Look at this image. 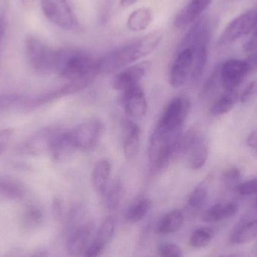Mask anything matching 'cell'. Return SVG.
Here are the masks:
<instances>
[{
    "mask_svg": "<svg viewBox=\"0 0 257 257\" xmlns=\"http://www.w3.org/2000/svg\"><path fill=\"white\" fill-rule=\"evenodd\" d=\"M163 36V30H154L142 39L102 56L97 60L98 74L114 73L139 59L147 57L155 51Z\"/></svg>",
    "mask_w": 257,
    "mask_h": 257,
    "instance_id": "cell-1",
    "label": "cell"
},
{
    "mask_svg": "<svg viewBox=\"0 0 257 257\" xmlns=\"http://www.w3.org/2000/svg\"><path fill=\"white\" fill-rule=\"evenodd\" d=\"M54 72L70 81L91 84L99 75L97 60L77 49L62 48L57 50Z\"/></svg>",
    "mask_w": 257,
    "mask_h": 257,
    "instance_id": "cell-2",
    "label": "cell"
},
{
    "mask_svg": "<svg viewBox=\"0 0 257 257\" xmlns=\"http://www.w3.org/2000/svg\"><path fill=\"white\" fill-rule=\"evenodd\" d=\"M24 46L27 62L36 73L48 75L54 72L57 50L33 35L26 37Z\"/></svg>",
    "mask_w": 257,
    "mask_h": 257,
    "instance_id": "cell-3",
    "label": "cell"
},
{
    "mask_svg": "<svg viewBox=\"0 0 257 257\" xmlns=\"http://www.w3.org/2000/svg\"><path fill=\"white\" fill-rule=\"evenodd\" d=\"M180 136L163 134L154 130L148 147V159L151 172L158 173L168 167L171 160H173L174 148Z\"/></svg>",
    "mask_w": 257,
    "mask_h": 257,
    "instance_id": "cell-4",
    "label": "cell"
},
{
    "mask_svg": "<svg viewBox=\"0 0 257 257\" xmlns=\"http://www.w3.org/2000/svg\"><path fill=\"white\" fill-rule=\"evenodd\" d=\"M191 108L190 99L185 96L174 98L163 111L155 130L166 134H182V128Z\"/></svg>",
    "mask_w": 257,
    "mask_h": 257,
    "instance_id": "cell-5",
    "label": "cell"
},
{
    "mask_svg": "<svg viewBox=\"0 0 257 257\" xmlns=\"http://www.w3.org/2000/svg\"><path fill=\"white\" fill-rule=\"evenodd\" d=\"M45 18L54 25L67 31H80L81 24L68 0H41Z\"/></svg>",
    "mask_w": 257,
    "mask_h": 257,
    "instance_id": "cell-6",
    "label": "cell"
},
{
    "mask_svg": "<svg viewBox=\"0 0 257 257\" xmlns=\"http://www.w3.org/2000/svg\"><path fill=\"white\" fill-rule=\"evenodd\" d=\"M103 130V123L100 119L91 117L69 130V134L77 150L87 151L96 145Z\"/></svg>",
    "mask_w": 257,
    "mask_h": 257,
    "instance_id": "cell-7",
    "label": "cell"
},
{
    "mask_svg": "<svg viewBox=\"0 0 257 257\" xmlns=\"http://www.w3.org/2000/svg\"><path fill=\"white\" fill-rule=\"evenodd\" d=\"M257 24V9H251L232 20L219 39V46H225L247 36L254 30Z\"/></svg>",
    "mask_w": 257,
    "mask_h": 257,
    "instance_id": "cell-8",
    "label": "cell"
},
{
    "mask_svg": "<svg viewBox=\"0 0 257 257\" xmlns=\"http://www.w3.org/2000/svg\"><path fill=\"white\" fill-rule=\"evenodd\" d=\"M63 128L59 126H51L41 128L23 143L21 149L29 155L39 156L51 153L59 136Z\"/></svg>",
    "mask_w": 257,
    "mask_h": 257,
    "instance_id": "cell-9",
    "label": "cell"
},
{
    "mask_svg": "<svg viewBox=\"0 0 257 257\" xmlns=\"http://www.w3.org/2000/svg\"><path fill=\"white\" fill-rule=\"evenodd\" d=\"M90 84L84 82V81H70L59 88L49 90V91L40 93V94L32 96V97H27V96L22 107L26 108H36V107L49 103V102H53V101L60 99L63 96L73 94V93L86 88Z\"/></svg>",
    "mask_w": 257,
    "mask_h": 257,
    "instance_id": "cell-10",
    "label": "cell"
},
{
    "mask_svg": "<svg viewBox=\"0 0 257 257\" xmlns=\"http://www.w3.org/2000/svg\"><path fill=\"white\" fill-rule=\"evenodd\" d=\"M220 73L225 91H230L236 90L250 72L244 60L232 59L220 65Z\"/></svg>",
    "mask_w": 257,
    "mask_h": 257,
    "instance_id": "cell-11",
    "label": "cell"
},
{
    "mask_svg": "<svg viewBox=\"0 0 257 257\" xmlns=\"http://www.w3.org/2000/svg\"><path fill=\"white\" fill-rule=\"evenodd\" d=\"M120 103L125 113L133 118L143 117L148 109L145 92L139 84L121 92Z\"/></svg>",
    "mask_w": 257,
    "mask_h": 257,
    "instance_id": "cell-12",
    "label": "cell"
},
{
    "mask_svg": "<svg viewBox=\"0 0 257 257\" xmlns=\"http://www.w3.org/2000/svg\"><path fill=\"white\" fill-rule=\"evenodd\" d=\"M151 67V62L143 61L123 69L113 79L111 83L113 89L122 92L130 87L139 85V82L145 78Z\"/></svg>",
    "mask_w": 257,
    "mask_h": 257,
    "instance_id": "cell-13",
    "label": "cell"
},
{
    "mask_svg": "<svg viewBox=\"0 0 257 257\" xmlns=\"http://www.w3.org/2000/svg\"><path fill=\"white\" fill-rule=\"evenodd\" d=\"M212 0H190L175 17L174 26L178 30L185 28L199 19Z\"/></svg>",
    "mask_w": 257,
    "mask_h": 257,
    "instance_id": "cell-14",
    "label": "cell"
},
{
    "mask_svg": "<svg viewBox=\"0 0 257 257\" xmlns=\"http://www.w3.org/2000/svg\"><path fill=\"white\" fill-rule=\"evenodd\" d=\"M92 222H86L80 225L72 232L67 241L68 255L70 257H79L84 253L88 244L89 240L93 232Z\"/></svg>",
    "mask_w": 257,
    "mask_h": 257,
    "instance_id": "cell-15",
    "label": "cell"
},
{
    "mask_svg": "<svg viewBox=\"0 0 257 257\" xmlns=\"http://www.w3.org/2000/svg\"><path fill=\"white\" fill-rule=\"evenodd\" d=\"M141 131L139 126L133 120L124 123L123 136V151L127 160L136 158L140 146Z\"/></svg>",
    "mask_w": 257,
    "mask_h": 257,
    "instance_id": "cell-16",
    "label": "cell"
},
{
    "mask_svg": "<svg viewBox=\"0 0 257 257\" xmlns=\"http://www.w3.org/2000/svg\"><path fill=\"white\" fill-rule=\"evenodd\" d=\"M76 151L77 148L71 139L69 130H63L51 150V157L55 163H66L73 157Z\"/></svg>",
    "mask_w": 257,
    "mask_h": 257,
    "instance_id": "cell-17",
    "label": "cell"
},
{
    "mask_svg": "<svg viewBox=\"0 0 257 257\" xmlns=\"http://www.w3.org/2000/svg\"><path fill=\"white\" fill-rule=\"evenodd\" d=\"M208 154H209V149H208V142L203 137L198 136L187 154L188 156L187 161L190 169L193 170H199L202 169L208 160Z\"/></svg>",
    "mask_w": 257,
    "mask_h": 257,
    "instance_id": "cell-18",
    "label": "cell"
},
{
    "mask_svg": "<svg viewBox=\"0 0 257 257\" xmlns=\"http://www.w3.org/2000/svg\"><path fill=\"white\" fill-rule=\"evenodd\" d=\"M238 211V205L235 202L216 204L204 213L202 220L206 223L222 221L233 217Z\"/></svg>",
    "mask_w": 257,
    "mask_h": 257,
    "instance_id": "cell-19",
    "label": "cell"
},
{
    "mask_svg": "<svg viewBox=\"0 0 257 257\" xmlns=\"http://www.w3.org/2000/svg\"><path fill=\"white\" fill-rule=\"evenodd\" d=\"M111 165L107 160L98 161L92 171V183L96 191L99 194H103L108 186Z\"/></svg>",
    "mask_w": 257,
    "mask_h": 257,
    "instance_id": "cell-20",
    "label": "cell"
},
{
    "mask_svg": "<svg viewBox=\"0 0 257 257\" xmlns=\"http://www.w3.org/2000/svg\"><path fill=\"white\" fill-rule=\"evenodd\" d=\"M25 194L24 184L16 178L0 177V201H14Z\"/></svg>",
    "mask_w": 257,
    "mask_h": 257,
    "instance_id": "cell-21",
    "label": "cell"
},
{
    "mask_svg": "<svg viewBox=\"0 0 257 257\" xmlns=\"http://www.w3.org/2000/svg\"><path fill=\"white\" fill-rule=\"evenodd\" d=\"M154 19V13L149 8L136 9L128 17L126 26L130 31L142 32L146 30Z\"/></svg>",
    "mask_w": 257,
    "mask_h": 257,
    "instance_id": "cell-22",
    "label": "cell"
},
{
    "mask_svg": "<svg viewBox=\"0 0 257 257\" xmlns=\"http://www.w3.org/2000/svg\"><path fill=\"white\" fill-rule=\"evenodd\" d=\"M239 99L237 90L225 91L211 105V114L215 117L226 114L235 107Z\"/></svg>",
    "mask_w": 257,
    "mask_h": 257,
    "instance_id": "cell-23",
    "label": "cell"
},
{
    "mask_svg": "<svg viewBox=\"0 0 257 257\" xmlns=\"http://www.w3.org/2000/svg\"><path fill=\"white\" fill-rule=\"evenodd\" d=\"M184 217L182 211L175 210L168 213L160 221L157 231L162 234H171L181 229L184 224Z\"/></svg>",
    "mask_w": 257,
    "mask_h": 257,
    "instance_id": "cell-24",
    "label": "cell"
},
{
    "mask_svg": "<svg viewBox=\"0 0 257 257\" xmlns=\"http://www.w3.org/2000/svg\"><path fill=\"white\" fill-rule=\"evenodd\" d=\"M257 238V220L248 222L237 229L231 237L234 244H244L251 242Z\"/></svg>",
    "mask_w": 257,
    "mask_h": 257,
    "instance_id": "cell-25",
    "label": "cell"
},
{
    "mask_svg": "<svg viewBox=\"0 0 257 257\" xmlns=\"http://www.w3.org/2000/svg\"><path fill=\"white\" fill-rule=\"evenodd\" d=\"M197 131L195 127L190 128L184 133H182L175 144L173 151V159L182 157L188 154L191 147L197 139Z\"/></svg>",
    "mask_w": 257,
    "mask_h": 257,
    "instance_id": "cell-26",
    "label": "cell"
},
{
    "mask_svg": "<svg viewBox=\"0 0 257 257\" xmlns=\"http://www.w3.org/2000/svg\"><path fill=\"white\" fill-rule=\"evenodd\" d=\"M115 219L111 216L107 217L101 223L93 241L105 247L112 238L115 230Z\"/></svg>",
    "mask_w": 257,
    "mask_h": 257,
    "instance_id": "cell-27",
    "label": "cell"
},
{
    "mask_svg": "<svg viewBox=\"0 0 257 257\" xmlns=\"http://www.w3.org/2000/svg\"><path fill=\"white\" fill-rule=\"evenodd\" d=\"M211 180H212V176L209 175L192 192L188 199L189 205L192 208H199L205 204L208 197V185Z\"/></svg>",
    "mask_w": 257,
    "mask_h": 257,
    "instance_id": "cell-28",
    "label": "cell"
},
{
    "mask_svg": "<svg viewBox=\"0 0 257 257\" xmlns=\"http://www.w3.org/2000/svg\"><path fill=\"white\" fill-rule=\"evenodd\" d=\"M151 201L148 199H141L128 208L126 217L131 223H137L142 220L149 212L151 208Z\"/></svg>",
    "mask_w": 257,
    "mask_h": 257,
    "instance_id": "cell-29",
    "label": "cell"
},
{
    "mask_svg": "<svg viewBox=\"0 0 257 257\" xmlns=\"http://www.w3.org/2000/svg\"><path fill=\"white\" fill-rule=\"evenodd\" d=\"M103 194H105L108 208L111 209L117 208L123 197V187L120 181L112 183L110 187L108 186Z\"/></svg>",
    "mask_w": 257,
    "mask_h": 257,
    "instance_id": "cell-30",
    "label": "cell"
},
{
    "mask_svg": "<svg viewBox=\"0 0 257 257\" xmlns=\"http://www.w3.org/2000/svg\"><path fill=\"white\" fill-rule=\"evenodd\" d=\"M213 237L212 231L205 228L196 229L190 240V244L194 248H202L206 247L211 241Z\"/></svg>",
    "mask_w": 257,
    "mask_h": 257,
    "instance_id": "cell-31",
    "label": "cell"
},
{
    "mask_svg": "<svg viewBox=\"0 0 257 257\" xmlns=\"http://www.w3.org/2000/svg\"><path fill=\"white\" fill-rule=\"evenodd\" d=\"M27 96L17 93L0 95V111L9 109L15 106H23Z\"/></svg>",
    "mask_w": 257,
    "mask_h": 257,
    "instance_id": "cell-32",
    "label": "cell"
},
{
    "mask_svg": "<svg viewBox=\"0 0 257 257\" xmlns=\"http://www.w3.org/2000/svg\"><path fill=\"white\" fill-rule=\"evenodd\" d=\"M220 65H219L214 69L211 76L207 80L205 85L203 86V88H202V93H202L204 97L209 96L210 94H211L215 90L219 81L221 83V81H220Z\"/></svg>",
    "mask_w": 257,
    "mask_h": 257,
    "instance_id": "cell-33",
    "label": "cell"
},
{
    "mask_svg": "<svg viewBox=\"0 0 257 257\" xmlns=\"http://www.w3.org/2000/svg\"><path fill=\"white\" fill-rule=\"evenodd\" d=\"M223 181L227 187H233L240 184L239 181L241 179V172L236 167H231L226 169L223 173Z\"/></svg>",
    "mask_w": 257,
    "mask_h": 257,
    "instance_id": "cell-34",
    "label": "cell"
},
{
    "mask_svg": "<svg viewBox=\"0 0 257 257\" xmlns=\"http://www.w3.org/2000/svg\"><path fill=\"white\" fill-rule=\"evenodd\" d=\"M160 257H183L181 247L173 243H165L159 249Z\"/></svg>",
    "mask_w": 257,
    "mask_h": 257,
    "instance_id": "cell-35",
    "label": "cell"
},
{
    "mask_svg": "<svg viewBox=\"0 0 257 257\" xmlns=\"http://www.w3.org/2000/svg\"><path fill=\"white\" fill-rule=\"evenodd\" d=\"M237 191L242 196H252L257 194V178L248 180L245 182L238 184L236 187Z\"/></svg>",
    "mask_w": 257,
    "mask_h": 257,
    "instance_id": "cell-36",
    "label": "cell"
},
{
    "mask_svg": "<svg viewBox=\"0 0 257 257\" xmlns=\"http://www.w3.org/2000/svg\"><path fill=\"white\" fill-rule=\"evenodd\" d=\"M257 94V81L250 82L239 96L241 103H247Z\"/></svg>",
    "mask_w": 257,
    "mask_h": 257,
    "instance_id": "cell-37",
    "label": "cell"
},
{
    "mask_svg": "<svg viewBox=\"0 0 257 257\" xmlns=\"http://www.w3.org/2000/svg\"><path fill=\"white\" fill-rule=\"evenodd\" d=\"M105 247L95 242H93L87 247L85 252H84V257H99L101 253L103 251Z\"/></svg>",
    "mask_w": 257,
    "mask_h": 257,
    "instance_id": "cell-38",
    "label": "cell"
},
{
    "mask_svg": "<svg viewBox=\"0 0 257 257\" xmlns=\"http://www.w3.org/2000/svg\"><path fill=\"white\" fill-rule=\"evenodd\" d=\"M53 214L56 220H61L63 213V203L60 197H54L52 202Z\"/></svg>",
    "mask_w": 257,
    "mask_h": 257,
    "instance_id": "cell-39",
    "label": "cell"
},
{
    "mask_svg": "<svg viewBox=\"0 0 257 257\" xmlns=\"http://www.w3.org/2000/svg\"><path fill=\"white\" fill-rule=\"evenodd\" d=\"M41 217H42V214L40 211L36 208H32L27 213L26 220L27 223H30V224H35L40 220Z\"/></svg>",
    "mask_w": 257,
    "mask_h": 257,
    "instance_id": "cell-40",
    "label": "cell"
},
{
    "mask_svg": "<svg viewBox=\"0 0 257 257\" xmlns=\"http://www.w3.org/2000/svg\"><path fill=\"white\" fill-rule=\"evenodd\" d=\"M244 61L248 66L250 73L257 72V51L247 54V58Z\"/></svg>",
    "mask_w": 257,
    "mask_h": 257,
    "instance_id": "cell-41",
    "label": "cell"
},
{
    "mask_svg": "<svg viewBox=\"0 0 257 257\" xmlns=\"http://www.w3.org/2000/svg\"><path fill=\"white\" fill-rule=\"evenodd\" d=\"M247 143L251 148H257V131L253 132L249 136Z\"/></svg>",
    "mask_w": 257,
    "mask_h": 257,
    "instance_id": "cell-42",
    "label": "cell"
},
{
    "mask_svg": "<svg viewBox=\"0 0 257 257\" xmlns=\"http://www.w3.org/2000/svg\"><path fill=\"white\" fill-rule=\"evenodd\" d=\"M6 23L4 16H3V15H0V45H1L5 32H6Z\"/></svg>",
    "mask_w": 257,
    "mask_h": 257,
    "instance_id": "cell-43",
    "label": "cell"
},
{
    "mask_svg": "<svg viewBox=\"0 0 257 257\" xmlns=\"http://www.w3.org/2000/svg\"><path fill=\"white\" fill-rule=\"evenodd\" d=\"M20 2L22 6L28 10L33 9L35 4V0H20Z\"/></svg>",
    "mask_w": 257,
    "mask_h": 257,
    "instance_id": "cell-44",
    "label": "cell"
},
{
    "mask_svg": "<svg viewBox=\"0 0 257 257\" xmlns=\"http://www.w3.org/2000/svg\"><path fill=\"white\" fill-rule=\"evenodd\" d=\"M139 0H120V6L123 7H130L133 5L136 4Z\"/></svg>",
    "mask_w": 257,
    "mask_h": 257,
    "instance_id": "cell-45",
    "label": "cell"
},
{
    "mask_svg": "<svg viewBox=\"0 0 257 257\" xmlns=\"http://www.w3.org/2000/svg\"><path fill=\"white\" fill-rule=\"evenodd\" d=\"M30 257H48V253L46 252L41 251L38 252V253H34Z\"/></svg>",
    "mask_w": 257,
    "mask_h": 257,
    "instance_id": "cell-46",
    "label": "cell"
},
{
    "mask_svg": "<svg viewBox=\"0 0 257 257\" xmlns=\"http://www.w3.org/2000/svg\"><path fill=\"white\" fill-rule=\"evenodd\" d=\"M5 149H6V145H5V144L0 143V155L3 154Z\"/></svg>",
    "mask_w": 257,
    "mask_h": 257,
    "instance_id": "cell-47",
    "label": "cell"
},
{
    "mask_svg": "<svg viewBox=\"0 0 257 257\" xmlns=\"http://www.w3.org/2000/svg\"><path fill=\"white\" fill-rule=\"evenodd\" d=\"M256 206H257V199H256Z\"/></svg>",
    "mask_w": 257,
    "mask_h": 257,
    "instance_id": "cell-48",
    "label": "cell"
}]
</instances>
